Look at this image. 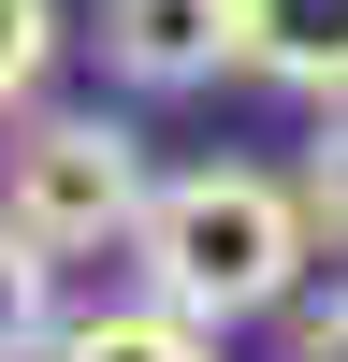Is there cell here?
Listing matches in <instances>:
<instances>
[{
    "instance_id": "obj_1",
    "label": "cell",
    "mask_w": 348,
    "mask_h": 362,
    "mask_svg": "<svg viewBox=\"0 0 348 362\" xmlns=\"http://www.w3.org/2000/svg\"><path fill=\"white\" fill-rule=\"evenodd\" d=\"M131 276L160 319H189V334H232V319H276L305 305V203H290V174L261 160H189V174H145L131 203Z\"/></svg>"
},
{
    "instance_id": "obj_2",
    "label": "cell",
    "mask_w": 348,
    "mask_h": 362,
    "mask_svg": "<svg viewBox=\"0 0 348 362\" xmlns=\"http://www.w3.org/2000/svg\"><path fill=\"white\" fill-rule=\"evenodd\" d=\"M145 203V145L116 131L102 102H15V145H0V232L29 261H87L116 247Z\"/></svg>"
},
{
    "instance_id": "obj_3",
    "label": "cell",
    "mask_w": 348,
    "mask_h": 362,
    "mask_svg": "<svg viewBox=\"0 0 348 362\" xmlns=\"http://www.w3.org/2000/svg\"><path fill=\"white\" fill-rule=\"evenodd\" d=\"M102 73L174 102V87L232 73V0H102Z\"/></svg>"
},
{
    "instance_id": "obj_4",
    "label": "cell",
    "mask_w": 348,
    "mask_h": 362,
    "mask_svg": "<svg viewBox=\"0 0 348 362\" xmlns=\"http://www.w3.org/2000/svg\"><path fill=\"white\" fill-rule=\"evenodd\" d=\"M232 73L348 102V0H232Z\"/></svg>"
},
{
    "instance_id": "obj_5",
    "label": "cell",
    "mask_w": 348,
    "mask_h": 362,
    "mask_svg": "<svg viewBox=\"0 0 348 362\" xmlns=\"http://www.w3.org/2000/svg\"><path fill=\"white\" fill-rule=\"evenodd\" d=\"M29 362H218V334H189L160 305H102V319H58Z\"/></svg>"
},
{
    "instance_id": "obj_6",
    "label": "cell",
    "mask_w": 348,
    "mask_h": 362,
    "mask_svg": "<svg viewBox=\"0 0 348 362\" xmlns=\"http://www.w3.org/2000/svg\"><path fill=\"white\" fill-rule=\"evenodd\" d=\"M58 334V261H29L15 232H0V362H29Z\"/></svg>"
},
{
    "instance_id": "obj_7",
    "label": "cell",
    "mask_w": 348,
    "mask_h": 362,
    "mask_svg": "<svg viewBox=\"0 0 348 362\" xmlns=\"http://www.w3.org/2000/svg\"><path fill=\"white\" fill-rule=\"evenodd\" d=\"M290 203H305V232L348 247V102H319V145H305V174H290Z\"/></svg>"
},
{
    "instance_id": "obj_8",
    "label": "cell",
    "mask_w": 348,
    "mask_h": 362,
    "mask_svg": "<svg viewBox=\"0 0 348 362\" xmlns=\"http://www.w3.org/2000/svg\"><path fill=\"white\" fill-rule=\"evenodd\" d=\"M44 58H58V0H0V116L44 87Z\"/></svg>"
},
{
    "instance_id": "obj_9",
    "label": "cell",
    "mask_w": 348,
    "mask_h": 362,
    "mask_svg": "<svg viewBox=\"0 0 348 362\" xmlns=\"http://www.w3.org/2000/svg\"><path fill=\"white\" fill-rule=\"evenodd\" d=\"M290 362H348V290L334 305H290Z\"/></svg>"
}]
</instances>
